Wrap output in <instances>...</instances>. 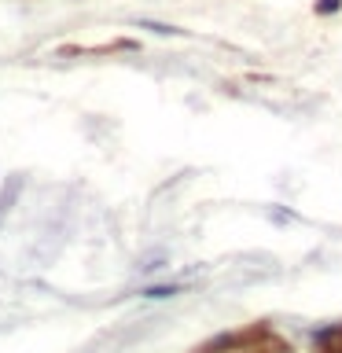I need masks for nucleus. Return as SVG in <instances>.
I'll list each match as a JSON object with an SVG mask.
<instances>
[{"mask_svg":"<svg viewBox=\"0 0 342 353\" xmlns=\"http://www.w3.org/2000/svg\"><path fill=\"white\" fill-rule=\"evenodd\" d=\"M173 294H181L177 283H159V287H148V291H143V298H173Z\"/></svg>","mask_w":342,"mask_h":353,"instance_id":"obj_1","label":"nucleus"},{"mask_svg":"<svg viewBox=\"0 0 342 353\" xmlns=\"http://www.w3.org/2000/svg\"><path fill=\"white\" fill-rule=\"evenodd\" d=\"M342 0H316V15H328V11H339Z\"/></svg>","mask_w":342,"mask_h":353,"instance_id":"obj_2","label":"nucleus"},{"mask_svg":"<svg viewBox=\"0 0 342 353\" xmlns=\"http://www.w3.org/2000/svg\"><path fill=\"white\" fill-rule=\"evenodd\" d=\"M148 30H154V33H181L177 26H165V22H143Z\"/></svg>","mask_w":342,"mask_h":353,"instance_id":"obj_3","label":"nucleus"},{"mask_svg":"<svg viewBox=\"0 0 342 353\" xmlns=\"http://www.w3.org/2000/svg\"><path fill=\"white\" fill-rule=\"evenodd\" d=\"M250 353H261V350H250Z\"/></svg>","mask_w":342,"mask_h":353,"instance_id":"obj_4","label":"nucleus"}]
</instances>
